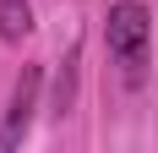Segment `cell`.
I'll return each instance as SVG.
<instances>
[{
    "label": "cell",
    "mask_w": 158,
    "mask_h": 153,
    "mask_svg": "<svg viewBox=\"0 0 158 153\" xmlns=\"http://www.w3.org/2000/svg\"><path fill=\"white\" fill-rule=\"evenodd\" d=\"M38 93H44V66H22V76L11 88V104H6V120H0V148H16L27 137L33 115H38Z\"/></svg>",
    "instance_id": "cell-2"
},
{
    "label": "cell",
    "mask_w": 158,
    "mask_h": 153,
    "mask_svg": "<svg viewBox=\"0 0 158 153\" xmlns=\"http://www.w3.org/2000/svg\"><path fill=\"white\" fill-rule=\"evenodd\" d=\"M71 104H77V49H71V55L60 60V71H55V98H49V109L65 120V115H71Z\"/></svg>",
    "instance_id": "cell-4"
},
{
    "label": "cell",
    "mask_w": 158,
    "mask_h": 153,
    "mask_svg": "<svg viewBox=\"0 0 158 153\" xmlns=\"http://www.w3.org/2000/svg\"><path fill=\"white\" fill-rule=\"evenodd\" d=\"M104 44H109V55L120 60V71H126V88H142V76H147V44H153V16H147L142 0L109 6V16H104Z\"/></svg>",
    "instance_id": "cell-1"
},
{
    "label": "cell",
    "mask_w": 158,
    "mask_h": 153,
    "mask_svg": "<svg viewBox=\"0 0 158 153\" xmlns=\"http://www.w3.org/2000/svg\"><path fill=\"white\" fill-rule=\"evenodd\" d=\"M33 33V0H0V38L22 44Z\"/></svg>",
    "instance_id": "cell-3"
}]
</instances>
